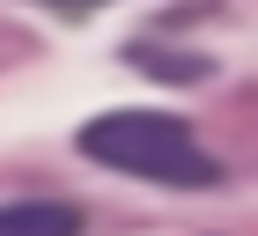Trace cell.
<instances>
[{
    "instance_id": "cell-1",
    "label": "cell",
    "mask_w": 258,
    "mask_h": 236,
    "mask_svg": "<svg viewBox=\"0 0 258 236\" xmlns=\"http://www.w3.org/2000/svg\"><path fill=\"white\" fill-rule=\"evenodd\" d=\"M81 155L103 162V170H125V177H155V185H177V192H199L214 185L221 162L192 140L184 118H162V111H103L81 126Z\"/></svg>"
},
{
    "instance_id": "cell-2",
    "label": "cell",
    "mask_w": 258,
    "mask_h": 236,
    "mask_svg": "<svg viewBox=\"0 0 258 236\" xmlns=\"http://www.w3.org/2000/svg\"><path fill=\"white\" fill-rule=\"evenodd\" d=\"M0 236H81V214L59 199H8L0 207Z\"/></svg>"
},
{
    "instance_id": "cell-3",
    "label": "cell",
    "mask_w": 258,
    "mask_h": 236,
    "mask_svg": "<svg viewBox=\"0 0 258 236\" xmlns=\"http://www.w3.org/2000/svg\"><path fill=\"white\" fill-rule=\"evenodd\" d=\"M59 8H89V0H59Z\"/></svg>"
}]
</instances>
